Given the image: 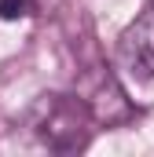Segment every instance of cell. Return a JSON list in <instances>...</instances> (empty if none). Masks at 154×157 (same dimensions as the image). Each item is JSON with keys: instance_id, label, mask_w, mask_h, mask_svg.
I'll return each instance as SVG.
<instances>
[{"instance_id": "obj_3", "label": "cell", "mask_w": 154, "mask_h": 157, "mask_svg": "<svg viewBox=\"0 0 154 157\" xmlns=\"http://www.w3.org/2000/svg\"><path fill=\"white\" fill-rule=\"evenodd\" d=\"M81 102H84L92 124H107V128H114V124H125V121L132 117V102H128L125 88H121L110 73H103V77L95 80L92 95L81 99Z\"/></svg>"}, {"instance_id": "obj_4", "label": "cell", "mask_w": 154, "mask_h": 157, "mask_svg": "<svg viewBox=\"0 0 154 157\" xmlns=\"http://www.w3.org/2000/svg\"><path fill=\"white\" fill-rule=\"evenodd\" d=\"M37 7V0H0V18L4 22H18V18H30Z\"/></svg>"}, {"instance_id": "obj_2", "label": "cell", "mask_w": 154, "mask_h": 157, "mask_svg": "<svg viewBox=\"0 0 154 157\" xmlns=\"http://www.w3.org/2000/svg\"><path fill=\"white\" fill-rule=\"evenodd\" d=\"M121 59L140 77H154V4L140 11L121 33Z\"/></svg>"}, {"instance_id": "obj_1", "label": "cell", "mask_w": 154, "mask_h": 157, "mask_svg": "<svg viewBox=\"0 0 154 157\" xmlns=\"http://www.w3.org/2000/svg\"><path fill=\"white\" fill-rule=\"evenodd\" d=\"M30 124H33V135L44 146H51V150H77V146L88 143L92 117H88V110H84L81 99L40 95L33 113H30Z\"/></svg>"}]
</instances>
